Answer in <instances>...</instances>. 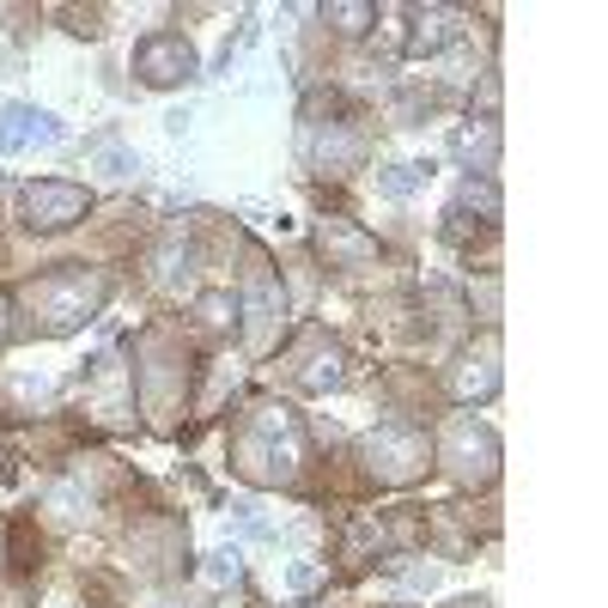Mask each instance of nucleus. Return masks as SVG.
<instances>
[{
	"label": "nucleus",
	"mask_w": 608,
	"mask_h": 608,
	"mask_svg": "<svg viewBox=\"0 0 608 608\" xmlns=\"http://www.w3.org/2000/svg\"><path fill=\"white\" fill-rule=\"evenodd\" d=\"M231 469H238L243 481H256V487L299 481V469H305V426H299V413L280 408V402H262L250 420H243V432L231 438Z\"/></svg>",
	"instance_id": "1"
},
{
	"label": "nucleus",
	"mask_w": 608,
	"mask_h": 608,
	"mask_svg": "<svg viewBox=\"0 0 608 608\" xmlns=\"http://www.w3.org/2000/svg\"><path fill=\"white\" fill-rule=\"evenodd\" d=\"M110 299V275L98 268H56V275L31 280L24 287V310H31V329L37 335H73L98 317V305Z\"/></svg>",
	"instance_id": "2"
},
{
	"label": "nucleus",
	"mask_w": 608,
	"mask_h": 608,
	"mask_svg": "<svg viewBox=\"0 0 608 608\" xmlns=\"http://www.w3.org/2000/svg\"><path fill=\"white\" fill-rule=\"evenodd\" d=\"M359 462H366V475L378 487H408L432 469V438L408 420H383L359 438Z\"/></svg>",
	"instance_id": "3"
},
{
	"label": "nucleus",
	"mask_w": 608,
	"mask_h": 608,
	"mask_svg": "<svg viewBox=\"0 0 608 608\" xmlns=\"http://www.w3.org/2000/svg\"><path fill=\"white\" fill-rule=\"evenodd\" d=\"M438 457H445V469L457 475L462 487H494L499 481V438H494V426L469 420V413H457V420L438 432Z\"/></svg>",
	"instance_id": "4"
},
{
	"label": "nucleus",
	"mask_w": 608,
	"mask_h": 608,
	"mask_svg": "<svg viewBox=\"0 0 608 608\" xmlns=\"http://www.w3.org/2000/svg\"><path fill=\"white\" fill-rule=\"evenodd\" d=\"M183 390H189L183 347H177L171 335H147V347H140V402H147V413H159V420H165Z\"/></svg>",
	"instance_id": "5"
},
{
	"label": "nucleus",
	"mask_w": 608,
	"mask_h": 608,
	"mask_svg": "<svg viewBox=\"0 0 608 608\" xmlns=\"http://www.w3.org/2000/svg\"><path fill=\"white\" fill-rule=\"evenodd\" d=\"M19 207H24V226L31 231H68V226H80V219L92 213V196H86L80 183H56V177H43V183L19 189Z\"/></svg>",
	"instance_id": "6"
},
{
	"label": "nucleus",
	"mask_w": 608,
	"mask_h": 608,
	"mask_svg": "<svg viewBox=\"0 0 608 608\" xmlns=\"http://www.w3.org/2000/svg\"><path fill=\"white\" fill-rule=\"evenodd\" d=\"M238 317H243V341H250V353H268V347L280 341V322H287V292L275 287L268 262H250V292H243Z\"/></svg>",
	"instance_id": "7"
},
{
	"label": "nucleus",
	"mask_w": 608,
	"mask_h": 608,
	"mask_svg": "<svg viewBox=\"0 0 608 608\" xmlns=\"http://www.w3.org/2000/svg\"><path fill=\"white\" fill-rule=\"evenodd\" d=\"M134 73H140V86L165 92V86L196 80V73H201V56H196V43H189V37L159 31V37H147V43L134 49Z\"/></svg>",
	"instance_id": "8"
},
{
	"label": "nucleus",
	"mask_w": 608,
	"mask_h": 608,
	"mask_svg": "<svg viewBox=\"0 0 608 608\" xmlns=\"http://www.w3.org/2000/svg\"><path fill=\"white\" fill-rule=\"evenodd\" d=\"M317 250L329 256V268H371V262H378V238L359 231L353 219H322V226H317Z\"/></svg>",
	"instance_id": "9"
},
{
	"label": "nucleus",
	"mask_w": 608,
	"mask_h": 608,
	"mask_svg": "<svg viewBox=\"0 0 608 608\" xmlns=\"http://www.w3.org/2000/svg\"><path fill=\"white\" fill-rule=\"evenodd\" d=\"M56 147L61 140V122L49 110H37V103H7L0 110V152H19V147Z\"/></svg>",
	"instance_id": "10"
},
{
	"label": "nucleus",
	"mask_w": 608,
	"mask_h": 608,
	"mask_svg": "<svg viewBox=\"0 0 608 608\" xmlns=\"http://www.w3.org/2000/svg\"><path fill=\"white\" fill-rule=\"evenodd\" d=\"M450 396H457V402H487V396H499V347L494 341L457 359V371H450Z\"/></svg>",
	"instance_id": "11"
},
{
	"label": "nucleus",
	"mask_w": 608,
	"mask_h": 608,
	"mask_svg": "<svg viewBox=\"0 0 608 608\" xmlns=\"http://www.w3.org/2000/svg\"><path fill=\"white\" fill-rule=\"evenodd\" d=\"M310 159H317L322 171H359V165H366V134H359L353 122H329L322 134H310Z\"/></svg>",
	"instance_id": "12"
},
{
	"label": "nucleus",
	"mask_w": 608,
	"mask_h": 608,
	"mask_svg": "<svg viewBox=\"0 0 608 608\" xmlns=\"http://www.w3.org/2000/svg\"><path fill=\"white\" fill-rule=\"evenodd\" d=\"M450 37H457V12H450V7H413V12H402V49H408V56H432V49H445Z\"/></svg>",
	"instance_id": "13"
},
{
	"label": "nucleus",
	"mask_w": 608,
	"mask_h": 608,
	"mask_svg": "<svg viewBox=\"0 0 608 608\" xmlns=\"http://www.w3.org/2000/svg\"><path fill=\"white\" fill-rule=\"evenodd\" d=\"M128 548L140 554L147 572H171V566L183 560V529L177 524H140L134 536H128Z\"/></svg>",
	"instance_id": "14"
},
{
	"label": "nucleus",
	"mask_w": 608,
	"mask_h": 608,
	"mask_svg": "<svg viewBox=\"0 0 608 608\" xmlns=\"http://www.w3.org/2000/svg\"><path fill=\"white\" fill-rule=\"evenodd\" d=\"M341 378H347V353L335 341H317L305 353V366H299V390L322 396V390H341Z\"/></svg>",
	"instance_id": "15"
},
{
	"label": "nucleus",
	"mask_w": 608,
	"mask_h": 608,
	"mask_svg": "<svg viewBox=\"0 0 608 608\" xmlns=\"http://www.w3.org/2000/svg\"><path fill=\"white\" fill-rule=\"evenodd\" d=\"M469 213L481 219V226H494V219H499V189L487 183V177H469V183L457 189V207H450V231H457V238L469 231V226H462Z\"/></svg>",
	"instance_id": "16"
},
{
	"label": "nucleus",
	"mask_w": 608,
	"mask_h": 608,
	"mask_svg": "<svg viewBox=\"0 0 608 608\" xmlns=\"http://www.w3.org/2000/svg\"><path fill=\"white\" fill-rule=\"evenodd\" d=\"M450 152H457V159H481V165H494V152H499V128L494 122H462L457 134H450Z\"/></svg>",
	"instance_id": "17"
},
{
	"label": "nucleus",
	"mask_w": 608,
	"mask_h": 608,
	"mask_svg": "<svg viewBox=\"0 0 608 608\" xmlns=\"http://www.w3.org/2000/svg\"><path fill=\"white\" fill-rule=\"evenodd\" d=\"M196 317H201L207 335H226V329H238V299H231V292H201Z\"/></svg>",
	"instance_id": "18"
},
{
	"label": "nucleus",
	"mask_w": 608,
	"mask_h": 608,
	"mask_svg": "<svg viewBox=\"0 0 608 608\" xmlns=\"http://www.w3.org/2000/svg\"><path fill=\"white\" fill-rule=\"evenodd\" d=\"M322 12H329V24H335V31H347V37H359L371 19H378L366 0H335V7H322Z\"/></svg>",
	"instance_id": "19"
},
{
	"label": "nucleus",
	"mask_w": 608,
	"mask_h": 608,
	"mask_svg": "<svg viewBox=\"0 0 608 608\" xmlns=\"http://www.w3.org/2000/svg\"><path fill=\"white\" fill-rule=\"evenodd\" d=\"M426 177H432V165H390V171H383L378 183H383V196H413V189H420Z\"/></svg>",
	"instance_id": "20"
},
{
	"label": "nucleus",
	"mask_w": 608,
	"mask_h": 608,
	"mask_svg": "<svg viewBox=\"0 0 608 608\" xmlns=\"http://www.w3.org/2000/svg\"><path fill=\"white\" fill-rule=\"evenodd\" d=\"M226 524H238L243 536H256V541H268V536H275V524H268V517H262V506H250V499L226 506Z\"/></svg>",
	"instance_id": "21"
},
{
	"label": "nucleus",
	"mask_w": 608,
	"mask_h": 608,
	"mask_svg": "<svg viewBox=\"0 0 608 608\" xmlns=\"http://www.w3.org/2000/svg\"><path fill=\"white\" fill-rule=\"evenodd\" d=\"M226 383H238V366H226V359H213V371H207V396H201V408H219V396H226Z\"/></svg>",
	"instance_id": "22"
},
{
	"label": "nucleus",
	"mask_w": 608,
	"mask_h": 608,
	"mask_svg": "<svg viewBox=\"0 0 608 608\" xmlns=\"http://www.w3.org/2000/svg\"><path fill=\"white\" fill-rule=\"evenodd\" d=\"M207 578H213V585H238V578H243L238 554H213V560H207Z\"/></svg>",
	"instance_id": "23"
},
{
	"label": "nucleus",
	"mask_w": 608,
	"mask_h": 608,
	"mask_svg": "<svg viewBox=\"0 0 608 608\" xmlns=\"http://www.w3.org/2000/svg\"><path fill=\"white\" fill-rule=\"evenodd\" d=\"M322 578H329L322 566H292V572H287V590H299V597H310V590H317Z\"/></svg>",
	"instance_id": "24"
},
{
	"label": "nucleus",
	"mask_w": 608,
	"mask_h": 608,
	"mask_svg": "<svg viewBox=\"0 0 608 608\" xmlns=\"http://www.w3.org/2000/svg\"><path fill=\"white\" fill-rule=\"evenodd\" d=\"M103 171L128 177V171H140V159H134V152H122V147H110V152H103Z\"/></svg>",
	"instance_id": "25"
},
{
	"label": "nucleus",
	"mask_w": 608,
	"mask_h": 608,
	"mask_svg": "<svg viewBox=\"0 0 608 608\" xmlns=\"http://www.w3.org/2000/svg\"><path fill=\"white\" fill-rule=\"evenodd\" d=\"M61 19H68V31H73V37H98V31H103L98 12H61Z\"/></svg>",
	"instance_id": "26"
},
{
	"label": "nucleus",
	"mask_w": 608,
	"mask_h": 608,
	"mask_svg": "<svg viewBox=\"0 0 608 608\" xmlns=\"http://www.w3.org/2000/svg\"><path fill=\"white\" fill-rule=\"evenodd\" d=\"M12 396H19V402H31V396L43 402V396H49V383H43V378H12Z\"/></svg>",
	"instance_id": "27"
},
{
	"label": "nucleus",
	"mask_w": 608,
	"mask_h": 608,
	"mask_svg": "<svg viewBox=\"0 0 608 608\" xmlns=\"http://www.w3.org/2000/svg\"><path fill=\"white\" fill-rule=\"evenodd\" d=\"M0 608H31V585H0Z\"/></svg>",
	"instance_id": "28"
},
{
	"label": "nucleus",
	"mask_w": 608,
	"mask_h": 608,
	"mask_svg": "<svg viewBox=\"0 0 608 608\" xmlns=\"http://www.w3.org/2000/svg\"><path fill=\"white\" fill-rule=\"evenodd\" d=\"M402 578H408V585H413V590H432V585H438V572H432V566H408V572H402Z\"/></svg>",
	"instance_id": "29"
},
{
	"label": "nucleus",
	"mask_w": 608,
	"mask_h": 608,
	"mask_svg": "<svg viewBox=\"0 0 608 608\" xmlns=\"http://www.w3.org/2000/svg\"><path fill=\"white\" fill-rule=\"evenodd\" d=\"M7 329H12V305L0 299V341H7Z\"/></svg>",
	"instance_id": "30"
},
{
	"label": "nucleus",
	"mask_w": 608,
	"mask_h": 608,
	"mask_svg": "<svg viewBox=\"0 0 608 608\" xmlns=\"http://www.w3.org/2000/svg\"><path fill=\"white\" fill-rule=\"evenodd\" d=\"M450 608H487V597H462V602H450Z\"/></svg>",
	"instance_id": "31"
},
{
	"label": "nucleus",
	"mask_w": 608,
	"mask_h": 608,
	"mask_svg": "<svg viewBox=\"0 0 608 608\" xmlns=\"http://www.w3.org/2000/svg\"><path fill=\"white\" fill-rule=\"evenodd\" d=\"M159 608H189V602H159Z\"/></svg>",
	"instance_id": "32"
}]
</instances>
